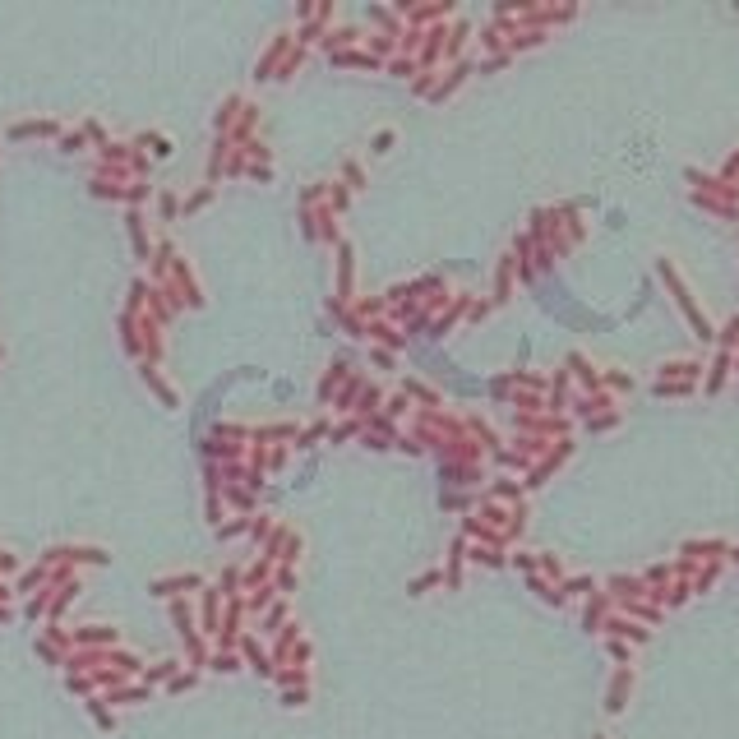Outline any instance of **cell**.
I'll return each instance as SVG.
<instances>
[{
	"instance_id": "1",
	"label": "cell",
	"mask_w": 739,
	"mask_h": 739,
	"mask_svg": "<svg viewBox=\"0 0 739 739\" xmlns=\"http://www.w3.org/2000/svg\"><path fill=\"white\" fill-rule=\"evenodd\" d=\"M292 46H296V32H277L273 42H268V51L259 56V65H254V79H273L277 65L292 56Z\"/></svg>"
},
{
	"instance_id": "2",
	"label": "cell",
	"mask_w": 739,
	"mask_h": 739,
	"mask_svg": "<svg viewBox=\"0 0 739 739\" xmlns=\"http://www.w3.org/2000/svg\"><path fill=\"white\" fill-rule=\"evenodd\" d=\"M236 651H241V661L250 665V670H254V675L259 679H273V656H268V651H263V642L259 638H254V633H241V642H236Z\"/></svg>"
},
{
	"instance_id": "3",
	"label": "cell",
	"mask_w": 739,
	"mask_h": 739,
	"mask_svg": "<svg viewBox=\"0 0 739 739\" xmlns=\"http://www.w3.org/2000/svg\"><path fill=\"white\" fill-rule=\"evenodd\" d=\"M352 282H356V254H352V241H338V296L342 305H352Z\"/></svg>"
},
{
	"instance_id": "4",
	"label": "cell",
	"mask_w": 739,
	"mask_h": 739,
	"mask_svg": "<svg viewBox=\"0 0 739 739\" xmlns=\"http://www.w3.org/2000/svg\"><path fill=\"white\" fill-rule=\"evenodd\" d=\"M361 393H365V374H347V379H342V388L333 393V407H338V412H356Z\"/></svg>"
},
{
	"instance_id": "5",
	"label": "cell",
	"mask_w": 739,
	"mask_h": 739,
	"mask_svg": "<svg viewBox=\"0 0 739 739\" xmlns=\"http://www.w3.org/2000/svg\"><path fill=\"white\" fill-rule=\"evenodd\" d=\"M273 684L282 693L287 689H310V665H277L273 670Z\"/></svg>"
},
{
	"instance_id": "6",
	"label": "cell",
	"mask_w": 739,
	"mask_h": 739,
	"mask_svg": "<svg viewBox=\"0 0 739 739\" xmlns=\"http://www.w3.org/2000/svg\"><path fill=\"white\" fill-rule=\"evenodd\" d=\"M347 356H338V361H328V374L319 379V402H333V393H338V384L347 379Z\"/></svg>"
},
{
	"instance_id": "7",
	"label": "cell",
	"mask_w": 739,
	"mask_h": 739,
	"mask_svg": "<svg viewBox=\"0 0 739 739\" xmlns=\"http://www.w3.org/2000/svg\"><path fill=\"white\" fill-rule=\"evenodd\" d=\"M287 624H292V610H287V596H277L273 605L263 610V624H259V629L268 633V638H273V633H282Z\"/></svg>"
},
{
	"instance_id": "8",
	"label": "cell",
	"mask_w": 739,
	"mask_h": 739,
	"mask_svg": "<svg viewBox=\"0 0 739 739\" xmlns=\"http://www.w3.org/2000/svg\"><path fill=\"white\" fill-rule=\"evenodd\" d=\"M296 532H287V527H273L268 532V540H263V559H273V564H282L287 559V545H292Z\"/></svg>"
},
{
	"instance_id": "9",
	"label": "cell",
	"mask_w": 739,
	"mask_h": 739,
	"mask_svg": "<svg viewBox=\"0 0 739 739\" xmlns=\"http://www.w3.org/2000/svg\"><path fill=\"white\" fill-rule=\"evenodd\" d=\"M356 37H361V28L342 23V28H328V32H323V46H328V56H338V51H352Z\"/></svg>"
},
{
	"instance_id": "10",
	"label": "cell",
	"mask_w": 739,
	"mask_h": 739,
	"mask_svg": "<svg viewBox=\"0 0 739 739\" xmlns=\"http://www.w3.org/2000/svg\"><path fill=\"white\" fill-rule=\"evenodd\" d=\"M273 569H277L273 559H263V554H259V559H254V564H250V569L241 573V587H250V591H254V587L273 583Z\"/></svg>"
},
{
	"instance_id": "11",
	"label": "cell",
	"mask_w": 739,
	"mask_h": 739,
	"mask_svg": "<svg viewBox=\"0 0 739 739\" xmlns=\"http://www.w3.org/2000/svg\"><path fill=\"white\" fill-rule=\"evenodd\" d=\"M199 615H203V629H213V633H217V624H222V591H217V587H208V591H203Z\"/></svg>"
},
{
	"instance_id": "12",
	"label": "cell",
	"mask_w": 739,
	"mask_h": 739,
	"mask_svg": "<svg viewBox=\"0 0 739 739\" xmlns=\"http://www.w3.org/2000/svg\"><path fill=\"white\" fill-rule=\"evenodd\" d=\"M328 65H338V70H374V56L370 51H338V56H328Z\"/></svg>"
},
{
	"instance_id": "13",
	"label": "cell",
	"mask_w": 739,
	"mask_h": 739,
	"mask_svg": "<svg viewBox=\"0 0 739 739\" xmlns=\"http://www.w3.org/2000/svg\"><path fill=\"white\" fill-rule=\"evenodd\" d=\"M190 587H199V573H181V578H162V583H153V596H176V591H190Z\"/></svg>"
},
{
	"instance_id": "14",
	"label": "cell",
	"mask_w": 739,
	"mask_h": 739,
	"mask_svg": "<svg viewBox=\"0 0 739 739\" xmlns=\"http://www.w3.org/2000/svg\"><path fill=\"white\" fill-rule=\"evenodd\" d=\"M79 647H102V642H116V629H107V624H92V629H79L74 633Z\"/></svg>"
},
{
	"instance_id": "15",
	"label": "cell",
	"mask_w": 739,
	"mask_h": 739,
	"mask_svg": "<svg viewBox=\"0 0 739 739\" xmlns=\"http://www.w3.org/2000/svg\"><path fill=\"white\" fill-rule=\"evenodd\" d=\"M241 651H222V647H217L213 656H208V670H217V675H236V670H241Z\"/></svg>"
},
{
	"instance_id": "16",
	"label": "cell",
	"mask_w": 739,
	"mask_h": 739,
	"mask_svg": "<svg viewBox=\"0 0 739 739\" xmlns=\"http://www.w3.org/2000/svg\"><path fill=\"white\" fill-rule=\"evenodd\" d=\"M143 698H148V684H116L107 693V702H116V707L121 702H143Z\"/></svg>"
},
{
	"instance_id": "17",
	"label": "cell",
	"mask_w": 739,
	"mask_h": 739,
	"mask_svg": "<svg viewBox=\"0 0 739 739\" xmlns=\"http://www.w3.org/2000/svg\"><path fill=\"white\" fill-rule=\"evenodd\" d=\"M328 430H333V421H323V416H319V421H310L305 430H296V448H310L314 439H328Z\"/></svg>"
},
{
	"instance_id": "18",
	"label": "cell",
	"mask_w": 739,
	"mask_h": 739,
	"mask_svg": "<svg viewBox=\"0 0 739 739\" xmlns=\"http://www.w3.org/2000/svg\"><path fill=\"white\" fill-rule=\"evenodd\" d=\"M273 600H277V587H273V583L254 587V596H245V615H250V610H254V615H263V610H268Z\"/></svg>"
},
{
	"instance_id": "19",
	"label": "cell",
	"mask_w": 739,
	"mask_h": 739,
	"mask_svg": "<svg viewBox=\"0 0 739 739\" xmlns=\"http://www.w3.org/2000/svg\"><path fill=\"white\" fill-rule=\"evenodd\" d=\"M273 587H277V596H292V591H296V564H277V569H273Z\"/></svg>"
},
{
	"instance_id": "20",
	"label": "cell",
	"mask_w": 739,
	"mask_h": 739,
	"mask_svg": "<svg viewBox=\"0 0 739 739\" xmlns=\"http://www.w3.org/2000/svg\"><path fill=\"white\" fill-rule=\"evenodd\" d=\"M176 675H181V661H157L153 670H143V679H148V684H171Z\"/></svg>"
},
{
	"instance_id": "21",
	"label": "cell",
	"mask_w": 739,
	"mask_h": 739,
	"mask_svg": "<svg viewBox=\"0 0 739 739\" xmlns=\"http://www.w3.org/2000/svg\"><path fill=\"white\" fill-rule=\"evenodd\" d=\"M356 434H365V421H361V416H352L347 425H333V430H328V439H333V444H342V439H356Z\"/></svg>"
},
{
	"instance_id": "22",
	"label": "cell",
	"mask_w": 739,
	"mask_h": 739,
	"mask_svg": "<svg viewBox=\"0 0 739 739\" xmlns=\"http://www.w3.org/2000/svg\"><path fill=\"white\" fill-rule=\"evenodd\" d=\"M323 199H328V213H342V208L352 203V190H347V185H333V181H328V194H323Z\"/></svg>"
},
{
	"instance_id": "23",
	"label": "cell",
	"mask_w": 739,
	"mask_h": 739,
	"mask_svg": "<svg viewBox=\"0 0 739 739\" xmlns=\"http://www.w3.org/2000/svg\"><path fill=\"white\" fill-rule=\"evenodd\" d=\"M301 61H305V46H292V56H287V61L277 65V74H273V79H282V83H287V79H292L296 70H301Z\"/></svg>"
},
{
	"instance_id": "24",
	"label": "cell",
	"mask_w": 739,
	"mask_h": 739,
	"mask_svg": "<svg viewBox=\"0 0 739 739\" xmlns=\"http://www.w3.org/2000/svg\"><path fill=\"white\" fill-rule=\"evenodd\" d=\"M319 236H323V241H333V245L342 241V231H338V213H328V208H319Z\"/></svg>"
},
{
	"instance_id": "25",
	"label": "cell",
	"mask_w": 739,
	"mask_h": 739,
	"mask_svg": "<svg viewBox=\"0 0 739 739\" xmlns=\"http://www.w3.org/2000/svg\"><path fill=\"white\" fill-rule=\"evenodd\" d=\"M217 591L222 596H241V569H222V578H217Z\"/></svg>"
},
{
	"instance_id": "26",
	"label": "cell",
	"mask_w": 739,
	"mask_h": 739,
	"mask_svg": "<svg viewBox=\"0 0 739 739\" xmlns=\"http://www.w3.org/2000/svg\"><path fill=\"white\" fill-rule=\"evenodd\" d=\"M88 711H92V721L102 725V730H111V725H116V721H111V707H107V698H88Z\"/></svg>"
},
{
	"instance_id": "27",
	"label": "cell",
	"mask_w": 739,
	"mask_h": 739,
	"mask_svg": "<svg viewBox=\"0 0 739 739\" xmlns=\"http://www.w3.org/2000/svg\"><path fill=\"white\" fill-rule=\"evenodd\" d=\"M194 684H199V670H181V675L171 679L167 689H171V693H190V689H194Z\"/></svg>"
},
{
	"instance_id": "28",
	"label": "cell",
	"mask_w": 739,
	"mask_h": 739,
	"mask_svg": "<svg viewBox=\"0 0 739 739\" xmlns=\"http://www.w3.org/2000/svg\"><path fill=\"white\" fill-rule=\"evenodd\" d=\"M241 532H250V518H231V523H222V527H217V536H222V540L241 536Z\"/></svg>"
},
{
	"instance_id": "29",
	"label": "cell",
	"mask_w": 739,
	"mask_h": 739,
	"mask_svg": "<svg viewBox=\"0 0 739 739\" xmlns=\"http://www.w3.org/2000/svg\"><path fill=\"white\" fill-rule=\"evenodd\" d=\"M310 656H314V647H310V638H301V642L292 647V661L287 665H310Z\"/></svg>"
},
{
	"instance_id": "30",
	"label": "cell",
	"mask_w": 739,
	"mask_h": 739,
	"mask_svg": "<svg viewBox=\"0 0 739 739\" xmlns=\"http://www.w3.org/2000/svg\"><path fill=\"white\" fill-rule=\"evenodd\" d=\"M342 176H347V190H361L365 185V171L356 167V162H342Z\"/></svg>"
},
{
	"instance_id": "31",
	"label": "cell",
	"mask_w": 739,
	"mask_h": 739,
	"mask_svg": "<svg viewBox=\"0 0 739 739\" xmlns=\"http://www.w3.org/2000/svg\"><path fill=\"white\" fill-rule=\"evenodd\" d=\"M310 702V689H287L282 693V707H305Z\"/></svg>"
},
{
	"instance_id": "32",
	"label": "cell",
	"mask_w": 739,
	"mask_h": 739,
	"mask_svg": "<svg viewBox=\"0 0 739 739\" xmlns=\"http://www.w3.org/2000/svg\"><path fill=\"white\" fill-rule=\"evenodd\" d=\"M236 111H241V97H227V102H222V116H217V130H227Z\"/></svg>"
},
{
	"instance_id": "33",
	"label": "cell",
	"mask_w": 739,
	"mask_h": 739,
	"mask_svg": "<svg viewBox=\"0 0 739 739\" xmlns=\"http://www.w3.org/2000/svg\"><path fill=\"white\" fill-rule=\"evenodd\" d=\"M111 665H121V675H134L139 670V661L130 656V651H111Z\"/></svg>"
},
{
	"instance_id": "34",
	"label": "cell",
	"mask_w": 739,
	"mask_h": 739,
	"mask_svg": "<svg viewBox=\"0 0 739 739\" xmlns=\"http://www.w3.org/2000/svg\"><path fill=\"white\" fill-rule=\"evenodd\" d=\"M301 236H305V241L319 236V213H301Z\"/></svg>"
},
{
	"instance_id": "35",
	"label": "cell",
	"mask_w": 739,
	"mask_h": 739,
	"mask_svg": "<svg viewBox=\"0 0 739 739\" xmlns=\"http://www.w3.org/2000/svg\"><path fill=\"white\" fill-rule=\"evenodd\" d=\"M37 656H42L46 665H65V656H61V651H56V647H51V642H46V638H42V642H37Z\"/></svg>"
},
{
	"instance_id": "36",
	"label": "cell",
	"mask_w": 739,
	"mask_h": 739,
	"mask_svg": "<svg viewBox=\"0 0 739 739\" xmlns=\"http://www.w3.org/2000/svg\"><path fill=\"white\" fill-rule=\"evenodd\" d=\"M439 583V573H421V578H412V587H407V591H412V596H421V591H425V587H434Z\"/></svg>"
},
{
	"instance_id": "37",
	"label": "cell",
	"mask_w": 739,
	"mask_h": 739,
	"mask_svg": "<svg viewBox=\"0 0 739 739\" xmlns=\"http://www.w3.org/2000/svg\"><path fill=\"white\" fill-rule=\"evenodd\" d=\"M250 536H254V540H268V518H259V513H254V518H250Z\"/></svg>"
},
{
	"instance_id": "38",
	"label": "cell",
	"mask_w": 739,
	"mask_h": 739,
	"mask_svg": "<svg viewBox=\"0 0 739 739\" xmlns=\"http://www.w3.org/2000/svg\"><path fill=\"white\" fill-rule=\"evenodd\" d=\"M370 148H374V153H384V148H393V130H379V134L370 139Z\"/></svg>"
},
{
	"instance_id": "39",
	"label": "cell",
	"mask_w": 739,
	"mask_h": 739,
	"mask_svg": "<svg viewBox=\"0 0 739 739\" xmlns=\"http://www.w3.org/2000/svg\"><path fill=\"white\" fill-rule=\"evenodd\" d=\"M97 684H92L88 675H70V693H92Z\"/></svg>"
},
{
	"instance_id": "40",
	"label": "cell",
	"mask_w": 739,
	"mask_h": 739,
	"mask_svg": "<svg viewBox=\"0 0 739 739\" xmlns=\"http://www.w3.org/2000/svg\"><path fill=\"white\" fill-rule=\"evenodd\" d=\"M227 494H231V504H241V508H254V494H250V490H236V485H231Z\"/></svg>"
},
{
	"instance_id": "41",
	"label": "cell",
	"mask_w": 739,
	"mask_h": 739,
	"mask_svg": "<svg viewBox=\"0 0 739 739\" xmlns=\"http://www.w3.org/2000/svg\"><path fill=\"white\" fill-rule=\"evenodd\" d=\"M314 10H319L314 0H301V5H296V19H301V23H310V19H314Z\"/></svg>"
},
{
	"instance_id": "42",
	"label": "cell",
	"mask_w": 739,
	"mask_h": 739,
	"mask_svg": "<svg viewBox=\"0 0 739 739\" xmlns=\"http://www.w3.org/2000/svg\"><path fill=\"white\" fill-rule=\"evenodd\" d=\"M370 314H384V301H361V319H370Z\"/></svg>"
},
{
	"instance_id": "43",
	"label": "cell",
	"mask_w": 739,
	"mask_h": 739,
	"mask_svg": "<svg viewBox=\"0 0 739 739\" xmlns=\"http://www.w3.org/2000/svg\"><path fill=\"white\" fill-rule=\"evenodd\" d=\"M370 361H374V365H379V370H393V356H388V352H379V347L370 352Z\"/></svg>"
},
{
	"instance_id": "44",
	"label": "cell",
	"mask_w": 739,
	"mask_h": 739,
	"mask_svg": "<svg viewBox=\"0 0 739 739\" xmlns=\"http://www.w3.org/2000/svg\"><path fill=\"white\" fill-rule=\"evenodd\" d=\"M208 199H213V190H199V194H194V199L185 203V208H190V213H194V208H203V203H208Z\"/></svg>"
},
{
	"instance_id": "45",
	"label": "cell",
	"mask_w": 739,
	"mask_h": 739,
	"mask_svg": "<svg viewBox=\"0 0 739 739\" xmlns=\"http://www.w3.org/2000/svg\"><path fill=\"white\" fill-rule=\"evenodd\" d=\"M388 70H393V74H412V56H402V61H393Z\"/></svg>"
},
{
	"instance_id": "46",
	"label": "cell",
	"mask_w": 739,
	"mask_h": 739,
	"mask_svg": "<svg viewBox=\"0 0 739 739\" xmlns=\"http://www.w3.org/2000/svg\"><path fill=\"white\" fill-rule=\"evenodd\" d=\"M268 467H287V448H273L268 453Z\"/></svg>"
},
{
	"instance_id": "47",
	"label": "cell",
	"mask_w": 739,
	"mask_h": 739,
	"mask_svg": "<svg viewBox=\"0 0 739 739\" xmlns=\"http://www.w3.org/2000/svg\"><path fill=\"white\" fill-rule=\"evenodd\" d=\"M42 610H46V591H42V596H32V605H28V615H32V619H37V615H42Z\"/></svg>"
}]
</instances>
